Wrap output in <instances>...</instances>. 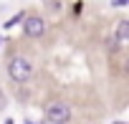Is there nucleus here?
<instances>
[{
	"instance_id": "1",
	"label": "nucleus",
	"mask_w": 129,
	"mask_h": 124,
	"mask_svg": "<svg viewBox=\"0 0 129 124\" xmlns=\"http://www.w3.org/2000/svg\"><path fill=\"white\" fill-rule=\"evenodd\" d=\"M33 74V66H30V61L23 58V56H13L10 58V64H8V76L15 81V84H25Z\"/></svg>"
},
{
	"instance_id": "2",
	"label": "nucleus",
	"mask_w": 129,
	"mask_h": 124,
	"mask_svg": "<svg viewBox=\"0 0 129 124\" xmlns=\"http://www.w3.org/2000/svg\"><path fill=\"white\" fill-rule=\"evenodd\" d=\"M46 121L48 124H69L71 121V109L63 101H53L46 106Z\"/></svg>"
},
{
	"instance_id": "3",
	"label": "nucleus",
	"mask_w": 129,
	"mask_h": 124,
	"mask_svg": "<svg viewBox=\"0 0 129 124\" xmlns=\"http://www.w3.org/2000/svg\"><path fill=\"white\" fill-rule=\"evenodd\" d=\"M23 33H25L28 38H41V36L46 33V23H43V18H38V15L23 18Z\"/></svg>"
},
{
	"instance_id": "4",
	"label": "nucleus",
	"mask_w": 129,
	"mask_h": 124,
	"mask_svg": "<svg viewBox=\"0 0 129 124\" xmlns=\"http://www.w3.org/2000/svg\"><path fill=\"white\" fill-rule=\"evenodd\" d=\"M121 43H126L129 41V20L124 18V20H119V25H116V33H114Z\"/></svg>"
},
{
	"instance_id": "5",
	"label": "nucleus",
	"mask_w": 129,
	"mask_h": 124,
	"mask_svg": "<svg viewBox=\"0 0 129 124\" xmlns=\"http://www.w3.org/2000/svg\"><path fill=\"white\" fill-rule=\"evenodd\" d=\"M23 18H25V13L20 10V13H15V15H13L10 20H5V23H3V28H5V30H10V28H15L18 23H23Z\"/></svg>"
},
{
	"instance_id": "6",
	"label": "nucleus",
	"mask_w": 129,
	"mask_h": 124,
	"mask_svg": "<svg viewBox=\"0 0 129 124\" xmlns=\"http://www.w3.org/2000/svg\"><path fill=\"white\" fill-rule=\"evenodd\" d=\"M106 46H109V48H111V51H116V48H119V46H121V41H119V38H116V36H114V33H111V36H109V38H106Z\"/></svg>"
},
{
	"instance_id": "7",
	"label": "nucleus",
	"mask_w": 129,
	"mask_h": 124,
	"mask_svg": "<svg viewBox=\"0 0 129 124\" xmlns=\"http://www.w3.org/2000/svg\"><path fill=\"white\" fill-rule=\"evenodd\" d=\"M126 3H129V0H114V3H111V5H114V8H124Z\"/></svg>"
},
{
	"instance_id": "8",
	"label": "nucleus",
	"mask_w": 129,
	"mask_h": 124,
	"mask_svg": "<svg viewBox=\"0 0 129 124\" xmlns=\"http://www.w3.org/2000/svg\"><path fill=\"white\" fill-rule=\"evenodd\" d=\"M5 124H13V119H8V121H5Z\"/></svg>"
},
{
	"instance_id": "9",
	"label": "nucleus",
	"mask_w": 129,
	"mask_h": 124,
	"mask_svg": "<svg viewBox=\"0 0 129 124\" xmlns=\"http://www.w3.org/2000/svg\"><path fill=\"white\" fill-rule=\"evenodd\" d=\"M25 124H36V121H28V119H25Z\"/></svg>"
},
{
	"instance_id": "10",
	"label": "nucleus",
	"mask_w": 129,
	"mask_h": 124,
	"mask_svg": "<svg viewBox=\"0 0 129 124\" xmlns=\"http://www.w3.org/2000/svg\"><path fill=\"white\" fill-rule=\"evenodd\" d=\"M114 124H124V121H114Z\"/></svg>"
}]
</instances>
